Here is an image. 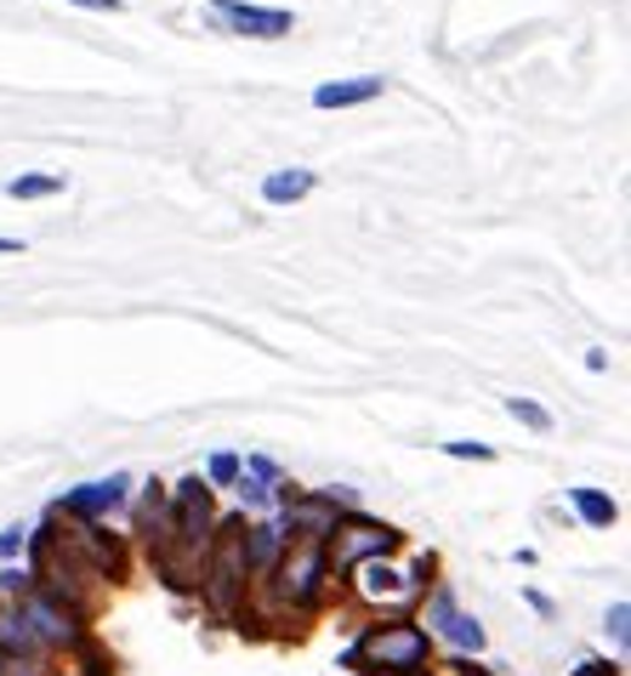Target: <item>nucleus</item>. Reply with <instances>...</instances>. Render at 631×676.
I'll list each match as a JSON object with an SVG mask.
<instances>
[{
	"mask_svg": "<svg viewBox=\"0 0 631 676\" xmlns=\"http://www.w3.org/2000/svg\"><path fill=\"white\" fill-rule=\"evenodd\" d=\"M217 12L240 29V35H256V41H279L290 35V12L279 7H245V0H217Z\"/></svg>",
	"mask_w": 631,
	"mask_h": 676,
	"instance_id": "nucleus-3",
	"label": "nucleus"
},
{
	"mask_svg": "<svg viewBox=\"0 0 631 676\" xmlns=\"http://www.w3.org/2000/svg\"><path fill=\"white\" fill-rule=\"evenodd\" d=\"M240 489H245V500H251V506H268V500H274V495H268V484H240Z\"/></svg>",
	"mask_w": 631,
	"mask_h": 676,
	"instance_id": "nucleus-21",
	"label": "nucleus"
},
{
	"mask_svg": "<svg viewBox=\"0 0 631 676\" xmlns=\"http://www.w3.org/2000/svg\"><path fill=\"white\" fill-rule=\"evenodd\" d=\"M18 251H23V245H18V240H7V233H0V256H18Z\"/></svg>",
	"mask_w": 631,
	"mask_h": 676,
	"instance_id": "nucleus-24",
	"label": "nucleus"
},
{
	"mask_svg": "<svg viewBox=\"0 0 631 676\" xmlns=\"http://www.w3.org/2000/svg\"><path fill=\"white\" fill-rule=\"evenodd\" d=\"M575 676H615V671H609V665H580Z\"/></svg>",
	"mask_w": 631,
	"mask_h": 676,
	"instance_id": "nucleus-23",
	"label": "nucleus"
},
{
	"mask_svg": "<svg viewBox=\"0 0 631 676\" xmlns=\"http://www.w3.org/2000/svg\"><path fill=\"white\" fill-rule=\"evenodd\" d=\"M125 500V478H103V484H91V489H75V495H63V512H75V518H97V512H109V506Z\"/></svg>",
	"mask_w": 631,
	"mask_h": 676,
	"instance_id": "nucleus-7",
	"label": "nucleus"
},
{
	"mask_svg": "<svg viewBox=\"0 0 631 676\" xmlns=\"http://www.w3.org/2000/svg\"><path fill=\"white\" fill-rule=\"evenodd\" d=\"M575 512H580L591 529H609V523H615V500L597 495V489H575Z\"/></svg>",
	"mask_w": 631,
	"mask_h": 676,
	"instance_id": "nucleus-11",
	"label": "nucleus"
},
{
	"mask_svg": "<svg viewBox=\"0 0 631 676\" xmlns=\"http://www.w3.org/2000/svg\"><path fill=\"white\" fill-rule=\"evenodd\" d=\"M370 97H381V75H364V80H330L313 91L319 109H353V103H370Z\"/></svg>",
	"mask_w": 631,
	"mask_h": 676,
	"instance_id": "nucleus-8",
	"label": "nucleus"
},
{
	"mask_svg": "<svg viewBox=\"0 0 631 676\" xmlns=\"http://www.w3.org/2000/svg\"><path fill=\"white\" fill-rule=\"evenodd\" d=\"M626 620H631V608H626V602H615V608H609V620H604V625H609V636H615V649H626V636H631V631H626Z\"/></svg>",
	"mask_w": 631,
	"mask_h": 676,
	"instance_id": "nucleus-17",
	"label": "nucleus"
},
{
	"mask_svg": "<svg viewBox=\"0 0 631 676\" xmlns=\"http://www.w3.org/2000/svg\"><path fill=\"white\" fill-rule=\"evenodd\" d=\"M240 478V455H211V484H234Z\"/></svg>",
	"mask_w": 631,
	"mask_h": 676,
	"instance_id": "nucleus-18",
	"label": "nucleus"
},
{
	"mask_svg": "<svg viewBox=\"0 0 631 676\" xmlns=\"http://www.w3.org/2000/svg\"><path fill=\"white\" fill-rule=\"evenodd\" d=\"M285 529H296V534H324V529H336V500L330 495H313V500H290L285 506Z\"/></svg>",
	"mask_w": 631,
	"mask_h": 676,
	"instance_id": "nucleus-6",
	"label": "nucleus"
},
{
	"mask_svg": "<svg viewBox=\"0 0 631 676\" xmlns=\"http://www.w3.org/2000/svg\"><path fill=\"white\" fill-rule=\"evenodd\" d=\"M358 586H364V597H392V591H398V574L381 568V563H370V568L358 574Z\"/></svg>",
	"mask_w": 631,
	"mask_h": 676,
	"instance_id": "nucleus-14",
	"label": "nucleus"
},
{
	"mask_svg": "<svg viewBox=\"0 0 631 676\" xmlns=\"http://www.w3.org/2000/svg\"><path fill=\"white\" fill-rule=\"evenodd\" d=\"M358 660H370V665L387 671V676H410V671H421V660H427V631H416V625H387V631H376L370 642H358V649L347 654V665H358Z\"/></svg>",
	"mask_w": 631,
	"mask_h": 676,
	"instance_id": "nucleus-1",
	"label": "nucleus"
},
{
	"mask_svg": "<svg viewBox=\"0 0 631 676\" xmlns=\"http://www.w3.org/2000/svg\"><path fill=\"white\" fill-rule=\"evenodd\" d=\"M433 625H439V631L455 642V649H467V654H478V649H484V625L461 614L450 591H439V597H433Z\"/></svg>",
	"mask_w": 631,
	"mask_h": 676,
	"instance_id": "nucleus-5",
	"label": "nucleus"
},
{
	"mask_svg": "<svg viewBox=\"0 0 631 676\" xmlns=\"http://www.w3.org/2000/svg\"><path fill=\"white\" fill-rule=\"evenodd\" d=\"M398 546L392 529H376V523H336V540H330V563L336 568H353L358 557H387Z\"/></svg>",
	"mask_w": 631,
	"mask_h": 676,
	"instance_id": "nucleus-2",
	"label": "nucleus"
},
{
	"mask_svg": "<svg viewBox=\"0 0 631 676\" xmlns=\"http://www.w3.org/2000/svg\"><path fill=\"white\" fill-rule=\"evenodd\" d=\"M57 188H63L57 177H18L7 193H12V199H46V193H57Z\"/></svg>",
	"mask_w": 631,
	"mask_h": 676,
	"instance_id": "nucleus-15",
	"label": "nucleus"
},
{
	"mask_svg": "<svg viewBox=\"0 0 631 676\" xmlns=\"http://www.w3.org/2000/svg\"><path fill=\"white\" fill-rule=\"evenodd\" d=\"M319 574H324V546H319V540H308V546L285 563L279 591H285L290 602H308V597H313V586H319Z\"/></svg>",
	"mask_w": 631,
	"mask_h": 676,
	"instance_id": "nucleus-4",
	"label": "nucleus"
},
{
	"mask_svg": "<svg viewBox=\"0 0 631 676\" xmlns=\"http://www.w3.org/2000/svg\"><path fill=\"white\" fill-rule=\"evenodd\" d=\"M507 410H512L518 421H529V426H535V432H546V426H552V415L541 410V403H529V398H507Z\"/></svg>",
	"mask_w": 631,
	"mask_h": 676,
	"instance_id": "nucleus-16",
	"label": "nucleus"
},
{
	"mask_svg": "<svg viewBox=\"0 0 631 676\" xmlns=\"http://www.w3.org/2000/svg\"><path fill=\"white\" fill-rule=\"evenodd\" d=\"M29 620H35V631H41L46 642H69V636H75V625L63 620L52 602H35V608H29Z\"/></svg>",
	"mask_w": 631,
	"mask_h": 676,
	"instance_id": "nucleus-12",
	"label": "nucleus"
},
{
	"mask_svg": "<svg viewBox=\"0 0 631 676\" xmlns=\"http://www.w3.org/2000/svg\"><path fill=\"white\" fill-rule=\"evenodd\" d=\"M450 455H461V461H489L484 444H450Z\"/></svg>",
	"mask_w": 631,
	"mask_h": 676,
	"instance_id": "nucleus-20",
	"label": "nucleus"
},
{
	"mask_svg": "<svg viewBox=\"0 0 631 676\" xmlns=\"http://www.w3.org/2000/svg\"><path fill=\"white\" fill-rule=\"evenodd\" d=\"M23 552V529H0V557H18Z\"/></svg>",
	"mask_w": 631,
	"mask_h": 676,
	"instance_id": "nucleus-19",
	"label": "nucleus"
},
{
	"mask_svg": "<svg viewBox=\"0 0 631 676\" xmlns=\"http://www.w3.org/2000/svg\"><path fill=\"white\" fill-rule=\"evenodd\" d=\"M274 552H279V534L256 523V529L245 534V563H256V568H268V563H274Z\"/></svg>",
	"mask_w": 631,
	"mask_h": 676,
	"instance_id": "nucleus-13",
	"label": "nucleus"
},
{
	"mask_svg": "<svg viewBox=\"0 0 631 676\" xmlns=\"http://www.w3.org/2000/svg\"><path fill=\"white\" fill-rule=\"evenodd\" d=\"M29 642H35V631L23 625V614H12V608H0V660H7V654H23Z\"/></svg>",
	"mask_w": 631,
	"mask_h": 676,
	"instance_id": "nucleus-10",
	"label": "nucleus"
},
{
	"mask_svg": "<svg viewBox=\"0 0 631 676\" xmlns=\"http://www.w3.org/2000/svg\"><path fill=\"white\" fill-rule=\"evenodd\" d=\"M308 188H313V171H274L262 182V199H268V206H290V199H302Z\"/></svg>",
	"mask_w": 631,
	"mask_h": 676,
	"instance_id": "nucleus-9",
	"label": "nucleus"
},
{
	"mask_svg": "<svg viewBox=\"0 0 631 676\" xmlns=\"http://www.w3.org/2000/svg\"><path fill=\"white\" fill-rule=\"evenodd\" d=\"M75 7H86V12H120V0H75Z\"/></svg>",
	"mask_w": 631,
	"mask_h": 676,
	"instance_id": "nucleus-22",
	"label": "nucleus"
}]
</instances>
